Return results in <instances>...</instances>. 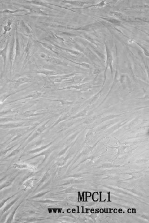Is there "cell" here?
I'll list each match as a JSON object with an SVG mask.
<instances>
[{"label":"cell","instance_id":"6da1fadb","mask_svg":"<svg viewBox=\"0 0 149 223\" xmlns=\"http://www.w3.org/2000/svg\"><path fill=\"white\" fill-rule=\"evenodd\" d=\"M15 33L13 34L11 42L10 47H9V63L10 64V68L11 69L13 65V63L15 61Z\"/></svg>","mask_w":149,"mask_h":223},{"label":"cell","instance_id":"7a4b0ae2","mask_svg":"<svg viewBox=\"0 0 149 223\" xmlns=\"http://www.w3.org/2000/svg\"><path fill=\"white\" fill-rule=\"evenodd\" d=\"M18 5L22 6V7L25 8V10H29V14H41L42 15H45V13L41 10V9L37 8H35L33 6H28V5H21L18 4Z\"/></svg>","mask_w":149,"mask_h":223},{"label":"cell","instance_id":"3957f363","mask_svg":"<svg viewBox=\"0 0 149 223\" xmlns=\"http://www.w3.org/2000/svg\"><path fill=\"white\" fill-rule=\"evenodd\" d=\"M21 48L20 45V41L18 35L17 31H16V38H15V61L20 57L21 55Z\"/></svg>","mask_w":149,"mask_h":223},{"label":"cell","instance_id":"277c9868","mask_svg":"<svg viewBox=\"0 0 149 223\" xmlns=\"http://www.w3.org/2000/svg\"><path fill=\"white\" fill-rule=\"evenodd\" d=\"M20 26H21V29H22L23 31L24 32L25 34H26L27 35H32V31L31 29L29 28V27L24 22L23 20H22L20 23Z\"/></svg>","mask_w":149,"mask_h":223},{"label":"cell","instance_id":"5b68a950","mask_svg":"<svg viewBox=\"0 0 149 223\" xmlns=\"http://www.w3.org/2000/svg\"><path fill=\"white\" fill-rule=\"evenodd\" d=\"M8 41H7L6 46L3 49L0 50V56H2V58L3 59L4 66V67L6 65V59H7V51L8 48Z\"/></svg>","mask_w":149,"mask_h":223},{"label":"cell","instance_id":"8992f818","mask_svg":"<svg viewBox=\"0 0 149 223\" xmlns=\"http://www.w3.org/2000/svg\"><path fill=\"white\" fill-rule=\"evenodd\" d=\"M30 81H31V79L28 77H21V78L18 79L17 80H16V81L15 82V87H17L22 84Z\"/></svg>","mask_w":149,"mask_h":223},{"label":"cell","instance_id":"52a82bcc","mask_svg":"<svg viewBox=\"0 0 149 223\" xmlns=\"http://www.w3.org/2000/svg\"><path fill=\"white\" fill-rule=\"evenodd\" d=\"M32 50L33 47L31 42L30 41V39H29V40H28V42L27 43V45H26L24 51V52L26 55L27 58L29 56H30L31 52H32Z\"/></svg>","mask_w":149,"mask_h":223},{"label":"cell","instance_id":"ba28073f","mask_svg":"<svg viewBox=\"0 0 149 223\" xmlns=\"http://www.w3.org/2000/svg\"><path fill=\"white\" fill-rule=\"evenodd\" d=\"M12 24V22L11 20H9V21L8 22L7 25H6V26H5L4 27L3 33H2V35L0 36V38H2V36H3L4 35H5L7 34V32L10 31H11Z\"/></svg>","mask_w":149,"mask_h":223},{"label":"cell","instance_id":"9c48e42d","mask_svg":"<svg viewBox=\"0 0 149 223\" xmlns=\"http://www.w3.org/2000/svg\"><path fill=\"white\" fill-rule=\"evenodd\" d=\"M27 10L25 9H21V8H18L15 10H11L8 9L3 10L0 11V14H13L15 13H17L19 12H22V11H26Z\"/></svg>","mask_w":149,"mask_h":223},{"label":"cell","instance_id":"30bf717a","mask_svg":"<svg viewBox=\"0 0 149 223\" xmlns=\"http://www.w3.org/2000/svg\"><path fill=\"white\" fill-rule=\"evenodd\" d=\"M41 95V93L36 92L33 93L31 94H29L28 96H26L25 97L23 98V99H25V98H36V97H39Z\"/></svg>","mask_w":149,"mask_h":223},{"label":"cell","instance_id":"8fae6325","mask_svg":"<svg viewBox=\"0 0 149 223\" xmlns=\"http://www.w3.org/2000/svg\"><path fill=\"white\" fill-rule=\"evenodd\" d=\"M113 15H114V17H120L121 16V14L120 13H118V12H113L112 13Z\"/></svg>","mask_w":149,"mask_h":223},{"label":"cell","instance_id":"7c38bea8","mask_svg":"<svg viewBox=\"0 0 149 223\" xmlns=\"http://www.w3.org/2000/svg\"><path fill=\"white\" fill-rule=\"evenodd\" d=\"M101 193H102V192H100V201H101V202H103V201H102V200Z\"/></svg>","mask_w":149,"mask_h":223},{"label":"cell","instance_id":"4fadbf2b","mask_svg":"<svg viewBox=\"0 0 149 223\" xmlns=\"http://www.w3.org/2000/svg\"><path fill=\"white\" fill-rule=\"evenodd\" d=\"M108 194L109 195V197H108V201L109 202H111V200H110V192L108 193Z\"/></svg>","mask_w":149,"mask_h":223},{"label":"cell","instance_id":"5bb4252c","mask_svg":"<svg viewBox=\"0 0 149 223\" xmlns=\"http://www.w3.org/2000/svg\"><path fill=\"white\" fill-rule=\"evenodd\" d=\"M2 26V25H0V27H1V26Z\"/></svg>","mask_w":149,"mask_h":223}]
</instances>
